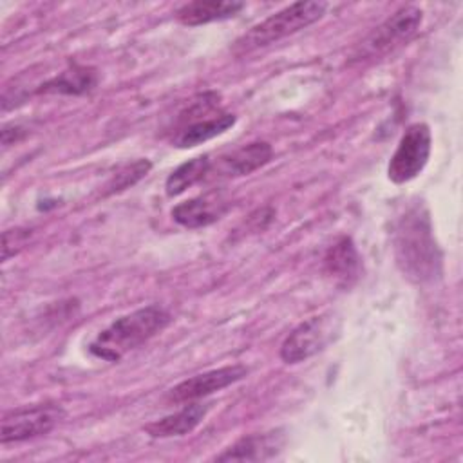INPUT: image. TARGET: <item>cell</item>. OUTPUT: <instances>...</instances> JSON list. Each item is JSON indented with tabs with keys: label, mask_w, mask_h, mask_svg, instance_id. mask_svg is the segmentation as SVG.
I'll return each instance as SVG.
<instances>
[{
	"label": "cell",
	"mask_w": 463,
	"mask_h": 463,
	"mask_svg": "<svg viewBox=\"0 0 463 463\" xmlns=\"http://www.w3.org/2000/svg\"><path fill=\"white\" fill-rule=\"evenodd\" d=\"M394 259L409 280L432 282L441 273V251L434 239L430 215L423 204L409 206L394 226Z\"/></svg>",
	"instance_id": "obj_1"
},
{
	"label": "cell",
	"mask_w": 463,
	"mask_h": 463,
	"mask_svg": "<svg viewBox=\"0 0 463 463\" xmlns=\"http://www.w3.org/2000/svg\"><path fill=\"white\" fill-rule=\"evenodd\" d=\"M170 322V313L159 304H148L110 322L90 342L89 351L101 360L118 362L128 351L143 345Z\"/></svg>",
	"instance_id": "obj_2"
},
{
	"label": "cell",
	"mask_w": 463,
	"mask_h": 463,
	"mask_svg": "<svg viewBox=\"0 0 463 463\" xmlns=\"http://www.w3.org/2000/svg\"><path fill=\"white\" fill-rule=\"evenodd\" d=\"M327 9L326 2H295L255 24L233 42V54L242 56L279 42L320 20Z\"/></svg>",
	"instance_id": "obj_3"
},
{
	"label": "cell",
	"mask_w": 463,
	"mask_h": 463,
	"mask_svg": "<svg viewBox=\"0 0 463 463\" xmlns=\"http://www.w3.org/2000/svg\"><path fill=\"white\" fill-rule=\"evenodd\" d=\"M237 118L232 112L217 109V94L206 92L183 114L181 127L172 137L177 148H192L210 141L235 125Z\"/></svg>",
	"instance_id": "obj_4"
},
{
	"label": "cell",
	"mask_w": 463,
	"mask_h": 463,
	"mask_svg": "<svg viewBox=\"0 0 463 463\" xmlns=\"http://www.w3.org/2000/svg\"><path fill=\"white\" fill-rule=\"evenodd\" d=\"M423 13L416 5H403L394 11L389 18H385L378 27H374L353 51L351 61H367L387 52L394 51L396 47L409 42L418 27L421 25Z\"/></svg>",
	"instance_id": "obj_5"
},
{
	"label": "cell",
	"mask_w": 463,
	"mask_h": 463,
	"mask_svg": "<svg viewBox=\"0 0 463 463\" xmlns=\"http://www.w3.org/2000/svg\"><path fill=\"white\" fill-rule=\"evenodd\" d=\"M340 335V318L333 313H322L300 322L284 338L280 345V360L286 364H300L324 351Z\"/></svg>",
	"instance_id": "obj_6"
},
{
	"label": "cell",
	"mask_w": 463,
	"mask_h": 463,
	"mask_svg": "<svg viewBox=\"0 0 463 463\" xmlns=\"http://www.w3.org/2000/svg\"><path fill=\"white\" fill-rule=\"evenodd\" d=\"M432 134L427 123H412L402 134L394 154L387 165V177L394 184H403L418 177L429 163Z\"/></svg>",
	"instance_id": "obj_7"
},
{
	"label": "cell",
	"mask_w": 463,
	"mask_h": 463,
	"mask_svg": "<svg viewBox=\"0 0 463 463\" xmlns=\"http://www.w3.org/2000/svg\"><path fill=\"white\" fill-rule=\"evenodd\" d=\"M63 418L65 411L58 403H36L13 409L2 416L0 441L2 445H7L45 436Z\"/></svg>",
	"instance_id": "obj_8"
},
{
	"label": "cell",
	"mask_w": 463,
	"mask_h": 463,
	"mask_svg": "<svg viewBox=\"0 0 463 463\" xmlns=\"http://www.w3.org/2000/svg\"><path fill=\"white\" fill-rule=\"evenodd\" d=\"M250 373V369L242 364H233V365H224L219 369H212L201 374H194L183 382H179L177 385H174L168 394L166 400L174 402V403H186V402H195L201 400L208 394H213L217 391H222L237 382H241L242 378H246Z\"/></svg>",
	"instance_id": "obj_9"
},
{
	"label": "cell",
	"mask_w": 463,
	"mask_h": 463,
	"mask_svg": "<svg viewBox=\"0 0 463 463\" xmlns=\"http://www.w3.org/2000/svg\"><path fill=\"white\" fill-rule=\"evenodd\" d=\"M273 157V148L268 141H251L242 145L228 154H222L215 166L210 165V172L206 177L213 174V177H241L250 175L251 172L268 165Z\"/></svg>",
	"instance_id": "obj_10"
},
{
	"label": "cell",
	"mask_w": 463,
	"mask_h": 463,
	"mask_svg": "<svg viewBox=\"0 0 463 463\" xmlns=\"http://www.w3.org/2000/svg\"><path fill=\"white\" fill-rule=\"evenodd\" d=\"M286 443L280 430L248 434L215 456V461H264L275 458Z\"/></svg>",
	"instance_id": "obj_11"
},
{
	"label": "cell",
	"mask_w": 463,
	"mask_h": 463,
	"mask_svg": "<svg viewBox=\"0 0 463 463\" xmlns=\"http://www.w3.org/2000/svg\"><path fill=\"white\" fill-rule=\"evenodd\" d=\"M230 203L219 195V194H208V195H199L188 201H183L179 204H175L172 208V219L184 226V228H203L208 226L215 221H219L226 210H228Z\"/></svg>",
	"instance_id": "obj_12"
},
{
	"label": "cell",
	"mask_w": 463,
	"mask_h": 463,
	"mask_svg": "<svg viewBox=\"0 0 463 463\" xmlns=\"http://www.w3.org/2000/svg\"><path fill=\"white\" fill-rule=\"evenodd\" d=\"M324 266L326 273L344 288L353 286L362 269V259L360 253L353 242L351 237H342L338 239L326 253L324 257Z\"/></svg>",
	"instance_id": "obj_13"
},
{
	"label": "cell",
	"mask_w": 463,
	"mask_h": 463,
	"mask_svg": "<svg viewBox=\"0 0 463 463\" xmlns=\"http://www.w3.org/2000/svg\"><path fill=\"white\" fill-rule=\"evenodd\" d=\"M210 403H188L174 414H168L161 420H156L145 427V432L150 438H174L192 432L208 414Z\"/></svg>",
	"instance_id": "obj_14"
},
{
	"label": "cell",
	"mask_w": 463,
	"mask_h": 463,
	"mask_svg": "<svg viewBox=\"0 0 463 463\" xmlns=\"http://www.w3.org/2000/svg\"><path fill=\"white\" fill-rule=\"evenodd\" d=\"M242 2H230V0H195L181 5L175 11V18L188 27L204 25L210 22L228 20L233 18L239 11H242Z\"/></svg>",
	"instance_id": "obj_15"
},
{
	"label": "cell",
	"mask_w": 463,
	"mask_h": 463,
	"mask_svg": "<svg viewBox=\"0 0 463 463\" xmlns=\"http://www.w3.org/2000/svg\"><path fill=\"white\" fill-rule=\"evenodd\" d=\"M98 76L92 67L72 65L60 72V76L40 85L36 92H56V94H85L96 87Z\"/></svg>",
	"instance_id": "obj_16"
},
{
	"label": "cell",
	"mask_w": 463,
	"mask_h": 463,
	"mask_svg": "<svg viewBox=\"0 0 463 463\" xmlns=\"http://www.w3.org/2000/svg\"><path fill=\"white\" fill-rule=\"evenodd\" d=\"M210 165H212V161L208 156H197V157H192V159L181 163L177 168H174L168 174V177L165 181L166 195H170V197L179 195L186 188L206 179V175L210 172Z\"/></svg>",
	"instance_id": "obj_17"
},
{
	"label": "cell",
	"mask_w": 463,
	"mask_h": 463,
	"mask_svg": "<svg viewBox=\"0 0 463 463\" xmlns=\"http://www.w3.org/2000/svg\"><path fill=\"white\" fill-rule=\"evenodd\" d=\"M150 161L148 159H137L134 163H128L125 165L114 177L112 181L107 184L109 188V194H114V192H121L132 184H136L141 177H145L150 170Z\"/></svg>",
	"instance_id": "obj_18"
},
{
	"label": "cell",
	"mask_w": 463,
	"mask_h": 463,
	"mask_svg": "<svg viewBox=\"0 0 463 463\" xmlns=\"http://www.w3.org/2000/svg\"><path fill=\"white\" fill-rule=\"evenodd\" d=\"M25 239H27L25 230H14V228L5 230L4 232V255H2V259L7 260L9 257H13L22 248Z\"/></svg>",
	"instance_id": "obj_19"
}]
</instances>
